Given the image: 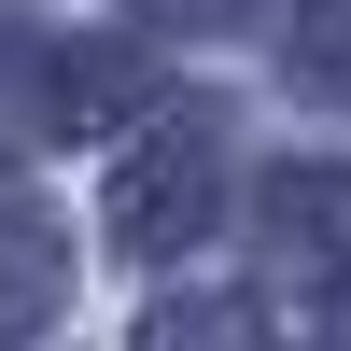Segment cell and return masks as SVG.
I'll list each match as a JSON object with an SVG mask.
<instances>
[{
	"label": "cell",
	"mask_w": 351,
	"mask_h": 351,
	"mask_svg": "<svg viewBox=\"0 0 351 351\" xmlns=\"http://www.w3.org/2000/svg\"><path fill=\"white\" fill-rule=\"evenodd\" d=\"M197 225H211V127H169L155 155L112 183V239L127 253H183Z\"/></svg>",
	"instance_id": "cell-1"
},
{
	"label": "cell",
	"mask_w": 351,
	"mask_h": 351,
	"mask_svg": "<svg viewBox=\"0 0 351 351\" xmlns=\"http://www.w3.org/2000/svg\"><path fill=\"white\" fill-rule=\"evenodd\" d=\"M267 225H281V253H309V267H351V183H337V169H281V183H267Z\"/></svg>",
	"instance_id": "cell-2"
},
{
	"label": "cell",
	"mask_w": 351,
	"mask_h": 351,
	"mask_svg": "<svg viewBox=\"0 0 351 351\" xmlns=\"http://www.w3.org/2000/svg\"><path fill=\"white\" fill-rule=\"evenodd\" d=\"M43 295H56V239L14 211V197H0V324H28Z\"/></svg>",
	"instance_id": "cell-3"
},
{
	"label": "cell",
	"mask_w": 351,
	"mask_h": 351,
	"mask_svg": "<svg viewBox=\"0 0 351 351\" xmlns=\"http://www.w3.org/2000/svg\"><path fill=\"white\" fill-rule=\"evenodd\" d=\"M295 71L351 84V0H324V14H295Z\"/></svg>",
	"instance_id": "cell-4"
},
{
	"label": "cell",
	"mask_w": 351,
	"mask_h": 351,
	"mask_svg": "<svg viewBox=\"0 0 351 351\" xmlns=\"http://www.w3.org/2000/svg\"><path fill=\"white\" fill-rule=\"evenodd\" d=\"M225 14H253V0H197V28H225Z\"/></svg>",
	"instance_id": "cell-5"
}]
</instances>
